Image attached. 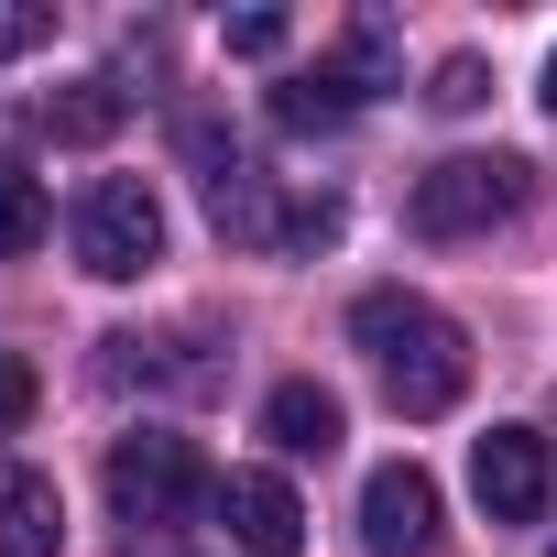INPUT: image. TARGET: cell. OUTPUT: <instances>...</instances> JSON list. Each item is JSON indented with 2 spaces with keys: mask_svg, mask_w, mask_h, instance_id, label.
Returning <instances> with one entry per match:
<instances>
[{
  "mask_svg": "<svg viewBox=\"0 0 557 557\" xmlns=\"http://www.w3.org/2000/svg\"><path fill=\"white\" fill-rule=\"evenodd\" d=\"M45 230H55V208H45V175H34L23 153H0V262L45 251Z\"/></svg>",
  "mask_w": 557,
  "mask_h": 557,
  "instance_id": "cell-11",
  "label": "cell"
},
{
  "mask_svg": "<svg viewBox=\"0 0 557 557\" xmlns=\"http://www.w3.org/2000/svg\"><path fill=\"white\" fill-rule=\"evenodd\" d=\"M350 339H361V361L383 372L394 416H448V405L470 394V339H459V318L426 307L416 285H372V296L350 307Z\"/></svg>",
  "mask_w": 557,
  "mask_h": 557,
  "instance_id": "cell-1",
  "label": "cell"
},
{
  "mask_svg": "<svg viewBox=\"0 0 557 557\" xmlns=\"http://www.w3.org/2000/svg\"><path fill=\"white\" fill-rule=\"evenodd\" d=\"M186 153H197V175H208V219H219L230 240H251V251H296L307 208H285V197H273V175H262L251 153H230L208 121H186Z\"/></svg>",
  "mask_w": 557,
  "mask_h": 557,
  "instance_id": "cell-5",
  "label": "cell"
},
{
  "mask_svg": "<svg viewBox=\"0 0 557 557\" xmlns=\"http://www.w3.org/2000/svg\"><path fill=\"white\" fill-rule=\"evenodd\" d=\"M329 66H339V77H350L361 99H383V88H394V55H383V23H350V45H339Z\"/></svg>",
  "mask_w": 557,
  "mask_h": 557,
  "instance_id": "cell-14",
  "label": "cell"
},
{
  "mask_svg": "<svg viewBox=\"0 0 557 557\" xmlns=\"http://www.w3.org/2000/svg\"><path fill=\"white\" fill-rule=\"evenodd\" d=\"M470 492H481L492 524H535V513L557 503V448H546V426H492V437L470 448Z\"/></svg>",
  "mask_w": 557,
  "mask_h": 557,
  "instance_id": "cell-6",
  "label": "cell"
},
{
  "mask_svg": "<svg viewBox=\"0 0 557 557\" xmlns=\"http://www.w3.org/2000/svg\"><path fill=\"white\" fill-rule=\"evenodd\" d=\"M361 546H372V557H426V546H437V481H426L416 459H383V470L361 481Z\"/></svg>",
  "mask_w": 557,
  "mask_h": 557,
  "instance_id": "cell-7",
  "label": "cell"
},
{
  "mask_svg": "<svg viewBox=\"0 0 557 557\" xmlns=\"http://www.w3.org/2000/svg\"><path fill=\"white\" fill-rule=\"evenodd\" d=\"M285 12H230V55H251V66H273V55H285Z\"/></svg>",
  "mask_w": 557,
  "mask_h": 557,
  "instance_id": "cell-16",
  "label": "cell"
},
{
  "mask_svg": "<svg viewBox=\"0 0 557 557\" xmlns=\"http://www.w3.org/2000/svg\"><path fill=\"white\" fill-rule=\"evenodd\" d=\"M197 503H219V481H208L197 437H175V426H132V437H110V513H121L132 535L186 524Z\"/></svg>",
  "mask_w": 557,
  "mask_h": 557,
  "instance_id": "cell-3",
  "label": "cell"
},
{
  "mask_svg": "<svg viewBox=\"0 0 557 557\" xmlns=\"http://www.w3.org/2000/svg\"><path fill=\"white\" fill-rule=\"evenodd\" d=\"M262 437L285 448V459H329V448L350 437V416H339L329 383H273V394H262Z\"/></svg>",
  "mask_w": 557,
  "mask_h": 557,
  "instance_id": "cell-9",
  "label": "cell"
},
{
  "mask_svg": "<svg viewBox=\"0 0 557 557\" xmlns=\"http://www.w3.org/2000/svg\"><path fill=\"white\" fill-rule=\"evenodd\" d=\"M350 110H361V88H350L339 66H307V77L273 88V121H285V132H339Z\"/></svg>",
  "mask_w": 557,
  "mask_h": 557,
  "instance_id": "cell-12",
  "label": "cell"
},
{
  "mask_svg": "<svg viewBox=\"0 0 557 557\" xmlns=\"http://www.w3.org/2000/svg\"><path fill=\"white\" fill-rule=\"evenodd\" d=\"M34 405H45V372H34L23 350H0V437H23V426H34Z\"/></svg>",
  "mask_w": 557,
  "mask_h": 557,
  "instance_id": "cell-15",
  "label": "cell"
},
{
  "mask_svg": "<svg viewBox=\"0 0 557 557\" xmlns=\"http://www.w3.org/2000/svg\"><path fill=\"white\" fill-rule=\"evenodd\" d=\"M55 34V12H45V0H0V66H12V55H34Z\"/></svg>",
  "mask_w": 557,
  "mask_h": 557,
  "instance_id": "cell-17",
  "label": "cell"
},
{
  "mask_svg": "<svg viewBox=\"0 0 557 557\" xmlns=\"http://www.w3.org/2000/svg\"><path fill=\"white\" fill-rule=\"evenodd\" d=\"M426 99H437V110H481V99H492V66H481V55H448Z\"/></svg>",
  "mask_w": 557,
  "mask_h": 557,
  "instance_id": "cell-18",
  "label": "cell"
},
{
  "mask_svg": "<svg viewBox=\"0 0 557 557\" xmlns=\"http://www.w3.org/2000/svg\"><path fill=\"white\" fill-rule=\"evenodd\" d=\"M219 524H230L240 557H296L307 546V503H296L285 470H230L219 481Z\"/></svg>",
  "mask_w": 557,
  "mask_h": 557,
  "instance_id": "cell-8",
  "label": "cell"
},
{
  "mask_svg": "<svg viewBox=\"0 0 557 557\" xmlns=\"http://www.w3.org/2000/svg\"><path fill=\"white\" fill-rule=\"evenodd\" d=\"M34 132H55V143H99V132H121V88H110V77H66V99H45Z\"/></svg>",
  "mask_w": 557,
  "mask_h": 557,
  "instance_id": "cell-13",
  "label": "cell"
},
{
  "mask_svg": "<svg viewBox=\"0 0 557 557\" xmlns=\"http://www.w3.org/2000/svg\"><path fill=\"white\" fill-rule=\"evenodd\" d=\"M524 197H535V164H524V153H448V164L416 175L405 219H416V240H481V230H503Z\"/></svg>",
  "mask_w": 557,
  "mask_h": 557,
  "instance_id": "cell-2",
  "label": "cell"
},
{
  "mask_svg": "<svg viewBox=\"0 0 557 557\" xmlns=\"http://www.w3.org/2000/svg\"><path fill=\"white\" fill-rule=\"evenodd\" d=\"M66 240H77V273H99V285H132V273L164 262V197H153L143 175H88Z\"/></svg>",
  "mask_w": 557,
  "mask_h": 557,
  "instance_id": "cell-4",
  "label": "cell"
},
{
  "mask_svg": "<svg viewBox=\"0 0 557 557\" xmlns=\"http://www.w3.org/2000/svg\"><path fill=\"white\" fill-rule=\"evenodd\" d=\"M66 546V503L45 470H0V557H55Z\"/></svg>",
  "mask_w": 557,
  "mask_h": 557,
  "instance_id": "cell-10",
  "label": "cell"
},
{
  "mask_svg": "<svg viewBox=\"0 0 557 557\" xmlns=\"http://www.w3.org/2000/svg\"><path fill=\"white\" fill-rule=\"evenodd\" d=\"M546 557H557V546H546Z\"/></svg>",
  "mask_w": 557,
  "mask_h": 557,
  "instance_id": "cell-20",
  "label": "cell"
},
{
  "mask_svg": "<svg viewBox=\"0 0 557 557\" xmlns=\"http://www.w3.org/2000/svg\"><path fill=\"white\" fill-rule=\"evenodd\" d=\"M546 110H557V55H546Z\"/></svg>",
  "mask_w": 557,
  "mask_h": 557,
  "instance_id": "cell-19",
  "label": "cell"
}]
</instances>
